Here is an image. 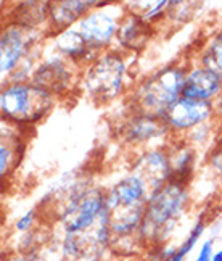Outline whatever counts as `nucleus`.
<instances>
[{"instance_id": "obj_1", "label": "nucleus", "mask_w": 222, "mask_h": 261, "mask_svg": "<svg viewBox=\"0 0 222 261\" xmlns=\"http://www.w3.org/2000/svg\"><path fill=\"white\" fill-rule=\"evenodd\" d=\"M190 202L188 184L184 180L171 179L163 187L151 192L142 226L138 230L140 244L159 248L166 245L171 234L182 218Z\"/></svg>"}, {"instance_id": "obj_2", "label": "nucleus", "mask_w": 222, "mask_h": 261, "mask_svg": "<svg viewBox=\"0 0 222 261\" xmlns=\"http://www.w3.org/2000/svg\"><path fill=\"white\" fill-rule=\"evenodd\" d=\"M187 71L182 65H168L147 76L134 92V108L164 119L169 108L182 97Z\"/></svg>"}, {"instance_id": "obj_3", "label": "nucleus", "mask_w": 222, "mask_h": 261, "mask_svg": "<svg viewBox=\"0 0 222 261\" xmlns=\"http://www.w3.org/2000/svg\"><path fill=\"white\" fill-rule=\"evenodd\" d=\"M53 107L55 95L31 81L5 84L0 92L2 119L18 127L37 124Z\"/></svg>"}, {"instance_id": "obj_4", "label": "nucleus", "mask_w": 222, "mask_h": 261, "mask_svg": "<svg viewBox=\"0 0 222 261\" xmlns=\"http://www.w3.org/2000/svg\"><path fill=\"white\" fill-rule=\"evenodd\" d=\"M126 74L124 55L118 50H106L84 68L80 84L90 100L95 103H108L123 92Z\"/></svg>"}, {"instance_id": "obj_5", "label": "nucleus", "mask_w": 222, "mask_h": 261, "mask_svg": "<svg viewBox=\"0 0 222 261\" xmlns=\"http://www.w3.org/2000/svg\"><path fill=\"white\" fill-rule=\"evenodd\" d=\"M108 215L106 190L94 186H82L80 189H74L63 203V210L60 212V224L63 234H77L92 229Z\"/></svg>"}, {"instance_id": "obj_6", "label": "nucleus", "mask_w": 222, "mask_h": 261, "mask_svg": "<svg viewBox=\"0 0 222 261\" xmlns=\"http://www.w3.org/2000/svg\"><path fill=\"white\" fill-rule=\"evenodd\" d=\"M113 244L109 229V215L97 226L77 234H63V261H102Z\"/></svg>"}, {"instance_id": "obj_7", "label": "nucleus", "mask_w": 222, "mask_h": 261, "mask_svg": "<svg viewBox=\"0 0 222 261\" xmlns=\"http://www.w3.org/2000/svg\"><path fill=\"white\" fill-rule=\"evenodd\" d=\"M40 33L33 28H26L8 21L2 29L0 37V73L4 79L12 76L18 66L27 58H33L31 50L37 47Z\"/></svg>"}, {"instance_id": "obj_8", "label": "nucleus", "mask_w": 222, "mask_h": 261, "mask_svg": "<svg viewBox=\"0 0 222 261\" xmlns=\"http://www.w3.org/2000/svg\"><path fill=\"white\" fill-rule=\"evenodd\" d=\"M119 7L121 5L111 8V4L108 7H97L77 23V31L82 34L92 52L98 55L103 54L109 50V45L113 44V41H116L119 23L126 13L123 8L115 13V10H118Z\"/></svg>"}, {"instance_id": "obj_9", "label": "nucleus", "mask_w": 222, "mask_h": 261, "mask_svg": "<svg viewBox=\"0 0 222 261\" xmlns=\"http://www.w3.org/2000/svg\"><path fill=\"white\" fill-rule=\"evenodd\" d=\"M214 112V103L180 97L169 108V112L164 116V123L171 133L174 134L190 133L195 127L206 124L213 118Z\"/></svg>"}, {"instance_id": "obj_10", "label": "nucleus", "mask_w": 222, "mask_h": 261, "mask_svg": "<svg viewBox=\"0 0 222 261\" xmlns=\"http://www.w3.org/2000/svg\"><path fill=\"white\" fill-rule=\"evenodd\" d=\"M132 173L144 179L150 192H155L156 189L163 187L173 179V165H171L168 148L151 147L144 150L134 160Z\"/></svg>"}, {"instance_id": "obj_11", "label": "nucleus", "mask_w": 222, "mask_h": 261, "mask_svg": "<svg viewBox=\"0 0 222 261\" xmlns=\"http://www.w3.org/2000/svg\"><path fill=\"white\" fill-rule=\"evenodd\" d=\"M171 130L168 129L164 119L147 115L138 110L130 113L121 124V140L134 147L145 145L151 140L164 137Z\"/></svg>"}, {"instance_id": "obj_12", "label": "nucleus", "mask_w": 222, "mask_h": 261, "mask_svg": "<svg viewBox=\"0 0 222 261\" xmlns=\"http://www.w3.org/2000/svg\"><path fill=\"white\" fill-rule=\"evenodd\" d=\"M222 95V76L216 69L198 65L187 71L182 97L214 103Z\"/></svg>"}, {"instance_id": "obj_13", "label": "nucleus", "mask_w": 222, "mask_h": 261, "mask_svg": "<svg viewBox=\"0 0 222 261\" xmlns=\"http://www.w3.org/2000/svg\"><path fill=\"white\" fill-rule=\"evenodd\" d=\"M71 65L73 63H69L68 60L60 57L58 54L48 57L36 68L31 83L48 90L53 95L63 94L73 84Z\"/></svg>"}, {"instance_id": "obj_14", "label": "nucleus", "mask_w": 222, "mask_h": 261, "mask_svg": "<svg viewBox=\"0 0 222 261\" xmlns=\"http://www.w3.org/2000/svg\"><path fill=\"white\" fill-rule=\"evenodd\" d=\"M150 189L142 177L129 173L106 190V206L111 208H144L150 197Z\"/></svg>"}, {"instance_id": "obj_15", "label": "nucleus", "mask_w": 222, "mask_h": 261, "mask_svg": "<svg viewBox=\"0 0 222 261\" xmlns=\"http://www.w3.org/2000/svg\"><path fill=\"white\" fill-rule=\"evenodd\" d=\"M97 8V2L82 0H65V2H50L48 24L52 33H63L73 24L79 23L87 13Z\"/></svg>"}, {"instance_id": "obj_16", "label": "nucleus", "mask_w": 222, "mask_h": 261, "mask_svg": "<svg viewBox=\"0 0 222 261\" xmlns=\"http://www.w3.org/2000/svg\"><path fill=\"white\" fill-rule=\"evenodd\" d=\"M55 50L60 57H63L73 65H90L97 60L98 54L92 52L87 45L86 39L77 31V28H69L55 36Z\"/></svg>"}, {"instance_id": "obj_17", "label": "nucleus", "mask_w": 222, "mask_h": 261, "mask_svg": "<svg viewBox=\"0 0 222 261\" xmlns=\"http://www.w3.org/2000/svg\"><path fill=\"white\" fill-rule=\"evenodd\" d=\"M24 142L19 136V127L2 119V139H0V176L4 179L12 174L24 155Z\"/></svg>"}, {"instance_id": "obj_18", "label": "nucleus", "mask_w": 222, "mask_h": 261, "mask_svg": "<svg viewBox=\"0 0 222 261\" xmlns=\"http://www.w3.org/2000/svg\"><path fill=\"white\" fill-rule=\"evenodd\" d=\"M150 36L151 26L147 24L138 15L126 12L119 23L116 42L121 45V48L127 50V52H137V50L145 47Z\"/></svg>"}, {"instance_id": "obj_19", "label": "nucleus", "mask_w": 222, "mask_h": 261, "mask_svg": "<svg viewBox=\"0 0 222 261\" xmlns=\"http://www.w3.org/2000/svg\"><path fill=\"white\" fill-rule=\"evenodd\" d=\"M168 152L171 156V165H173V179L188 182L197 162L195 148L188 145V142H185V140H179Z\"/></svg>"}, {"instance_id": "obj_20", "label": "nucleus", "mask_w": 222, "mask_h": 261, "mask_svg": "<svg viewBox=\"0 0 222 261\" xmlns=\"http://www.w3.org/2000/svg\"><path fill=\"white\" fill-rule=\"evenodd\" d=\"M200 65L216 69L222 76V29L209 39L200 55Z\"/></svg>"}, {"instance_id": "obj_21", "label": "nucleus", "mask_w": 222, "mask_h": 261, "mask_svg": "<svg viewBox=\"0 0 222 261\" xmlns=\"http://www.w3.org/2000/svg\"><path fill=\"white\" fill-rule=\"evenodd\" d=\"M144 7L142 12L140 13H135L138 15L140 18L144 19L147 24H155L161 19H164V16L168 15V7H169V2H144Z\"/></svg>"}, {"instance_id": "obj_22", "label": "nucleus", "mask_w": 222, "mask_h": 261, "mask_svg": "<svg viewBox=\"0 0 222 261\" xmlns=\"http://www.w3.org/2000/svg\"><path fill=\"white\" fill-rule=\"evenodd\" d=\"M205 229H206V223H205V219L203 218H200L197 223H195V226L191 227V230L188 232V236L185 237V240L182 244H180V247L177 248V255L180 256V258H187L188 256V253L191 252V250L195 248V245L198 244V240L201 239V236L205 234Z\"/></svg>"}, {"instance_id": "obj_23", "label": "nucleus", "mask_w": 222, "mask_h": 261, "mask_svg": "<svg viewBox=\"0 0 222 261\" xmlns=\"http://www.w3.org/2000/svg\"><path fill=\"white\" fill-rule=\"evenodd\" d=\"M36 219H37V215L34 210H29L24 215H21L15 223V229L18 232H29V230H33L34 226H36Z\"/></svg>"}, {"instance_id": "obj_24", "label": "nucleus", "mask_w": 222, "mask_h": 261, "mask_svg": "<svg viewBox=\"0 0 222 261\" xmlns=\"http://www.w3.org/2000/svg\"><path fill=\"white\" fill-rule=\"evenodd\" d=\"M208 163H209L211 169L216 173V176L222 177V142L209 153Z\"/></svg>"}, {"instance_id": "obj_25", "label": "nucleus", "mask_w": 222, "mask_h": 261, "mask_svg": "<svg viewBox=\"0 0 222 261\" xmlns=\"http://www.w3.org/2000/svg\"><path fill=\"white\" fill-rule=\"evenodd\" d=\"M214 240L213 239H208L203 242V245L200 247V252L197 255V258L193 261H211L214 256Z\"/></svg>"}, {"instance_id": "obj_26", "label": "nucleus", "mask_w": 222, "mask_h": 261, "mask_svg": "<svg viewBox=\"0 0 222 261\" xmlns=\"http://www.w3.org/2000/svg\"><path fill=\"white\" fill-rule=\"evenodd\" d=\"M5 261H37V256L31 252H23V253L10 255Z\"/></svg>"}, {"instance_id": "obj_27", "label": "nucleus", "mask_w": 222, "mask_h": 261, "mask_svg": "<svg viewBox=\"0 0 222 261\" xmlns=\"http://www.w3.org/2000/svg\"><path fill=\"white\" fill-rule=\"evenodd\" d=\"M211 261H222V250H217Z\"/></svg>"}, {"instance_id": "obj_28", "label": "nucleus", "mask_w": 222, "mask_h": 261, "mask_svg": "<svg viewBox=\"0 0 222 261\" xmlns=\"http://www.w3.org/2000/svg\"><path fill=\"white\" fill-rule=\"evenodd\" d=\"M138 261H158L153 255H151V256H147V258H140Z\"/></svg>"}]
</instances>
